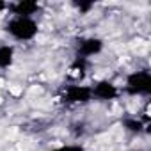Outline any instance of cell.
<instances>
[{"label":"cell","mask_w":151,"mask_h":151,"mask_svg":"<svg viewBox=\"0 0 151 151\" xmlns=\"http://www.w3.org/2000/svg\"><path fill=\"white\" fill-rule=\"evenodd\" d=\"M103 48V41L98 37H89V39H82L78 48H77V59H87L94 53H98Z\"/></svg>","instance_id":"obj_4"},{"label":"cell","mask_w":151,"mask_h":151,"mask_svg":"<svg viewBox=\"0 0 151 151\" xmlns=\"http://www.w3.org/2000/svg\"><path fill=\"white\" fill-rule=\"evenodd\" d=\"M13 46H0V68H9L13 62Z\"/></svg>","instance_id":"obj_7"},{"label":"cell","mask_w":151,"mask_h":151,"mask_svg":"<svg viewBox=\"0 0 151 151\" xmlns=\"http://www.w3.org/2000/svg\"><path fill=\"white\" fill-rule=\"evenodd\" d=\"M6 30L16 37V39H22V41H27V39H32L36 34H37V23L32 20V18H23V16H16L14 20H11L6 27Z\"/></svg>","instance_id":"obj_1"},{"label":"cell","mask_w":151,"mask_h":151,"mask_svg":"<svg viewBox=\"0 0 151 151\" xmlns=\"http://www.w3.org/2000/svg\"><path fill=\"white\" fill-rule=\"evenodd\" d=\"M13 13L18 14V16H23V18H30V14L37 13L39 11V6L36 2H32V0H22V2L14 4L13 7Z\"/></svg>","instance_id":"obj_5"},{"label":"cell","mask_w":151,"mask_h":151,"mask_svg":"<svg viewBox=\"0 0 151 151\" xmlns=\"http://www.w3.org/2000/svg\"><path fill=\"white\" fill-rule=\"evenodd\" d=\"M6 9V2H2V0H0V11H4Z\"/></svg>","instance_id":"obj_11"},{"label":"cell","mask_w":151,"mask_h":151,"mask_svg":"<svg viewBox=\"0 0 151 151\" xmlns=\"http://www.w3.org/2000/svg\"><path fill=\"white\" fill-rule=\"evenodd\" d=\"M73 6L77 7L80 13H87V11H91V7H93L94 4H93V2H77V0H75Z\"/></svg>","instance_id":"obj_9"},{"label":"cell","mask_w":151,"mask_h":151,"mask_svg":"<svg viewBox=\"0 0 151 151\" xmlns=\"http://www.w3.org/2000/svg\"><path fill=\"white\" fill-rule=\"evenodd\" d=\"M126 91L130 94H149L151 93V75L147 71L132 73L126 78Z\"/></svg>","instance_id":"obj_2"},{"label":"cell","mask_w":151,"mask_h":151,"mask_svg":"<svg viewBox=\"0 0 151 151\" xmlns=\"http://www.w3.org/2000/svg\"><path fill=\"white\" fill-rule=\"evenodd\" d=\"M123 126L126 130H130V132H135V133H139L142 130V123L137 121V119H132V117H124L123 119Z\"/></svg>","instance_id":"obj_8"},{"label":"cell","mask_w":151,"mask_h":151,"mask_svg":"<svg viewBox=\"0 0 151 151\" xmlns=\"http://www.w3.org/2000/svg\"><path fill=\"white\" fill-rule=\"evenodd\" d=\"M93 96V89L86 86H69L62 94L64 103H87Z\"/></svg>","instance_id":"obj_3"},{"label":"cell","mask_w":151,"mask_h":151,"mask_svg":"<svg viewBox=\"0 0 151 151\" xmlns=\"http://www.w3.org/2000/svg\"><path fill=\"white\" fill-rule=\"evenodd\" d=\"M93 94H94L96 98H100V100H112V98L117 96V89H116V86L110 84V82H100V84L93 89Z\"/></svg>","instance_id":"obj_6"},{"label":"cell","mask_w":151,"mask_h":151,"mask_svg":"<svg viewBox=\"0 0 151 151\" xmlns=\"http://www.w3.org/2000/svg\"><path fill=\"white\" fill-rule=\"evenodd\" d=\"M53 151H84L82 146H62V147H57Z\"/></svg>","instance_id":"obj_10"}]
</instances>
